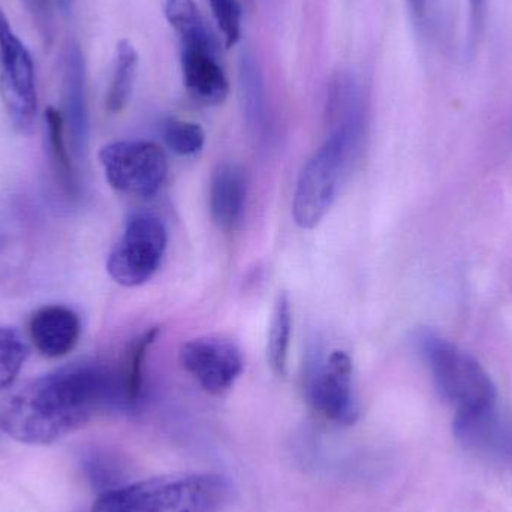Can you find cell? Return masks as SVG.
Instances as JSON below:
<instances>
[{"label": "cell", "instance_id": "44dd1931", "mask_svg": "<svg viewBox=\"0 0 512 512\" xmlns=\"http://www.w3.org/2000/svg\"><path fill=\"white\" fill-rule=\"evenodd\" d=\"M159 328L153 327L144 331L138 339L134 340L128 354H126L125 361H123L122 372L125 375L126 384H128L129 391L132 397L141 403L143 399V367L144 360H146L147 351L150 346L158 339Z\"/></svg>", "mask_w": 512, "mask_h": 512}, {"label": "cell", "instance_id": "7402d4cb", "mask_svg": "<svg viewBox=\"0 0 512 512\" xmlns=\"http://www.w3.org/2000/svg\"><path fill=\"white\" fill-rule=\"evenodd\" d=\"M27 357V346L17 330L0 327V391L17 378Z\"/></svg>", "mask_w": 512, "mask_h": 512}, {"label": "cell", "instance_id": "52a82bcc", "mask_svg": "<svg viewBox=\"0 0 512 512\" xmlns=\"http://www.w3.org/2000/svg\"><path fill=\"white\" fill-rule=\"evenodd\" d=\"M167 245V230L158 218L134 216L108 255V274L114 282L126 288L143 285L155 276Z\"/></svg>", "mask_w": 512, "mask_h": 512}, {"label": "cell", "instance_id": "6da1fadb", "mask_svg": "<svg viewBox=\"0 0 512 512\" xmlns=\"http://www.w3.org/2000/svg\"><path fill=\"white\" fill-rule=\"evenodd\" d=\"M140 406L122 367L86 360L27 382L0 405V429L27 445H50L105 412Z\"/></svg>", "mask_w": 512, "mask_h": 512}, {"label": "cell", "instance_id": "4fadbf2b", "mask_svg": "<svg viewBox=\"0 0 512 512\" xmlns=\"http://www.w3.org/2000/svg\"><path fill=\"white\" fill-rule=\"evenodd\" d=\"M29 333L33 345L44 357H65L80 339V318L74 310L60 304L41 307L30 318Z\"/></svg>", "mask_w": 512, "mask_h": 512}, {"label": "cell", "instance_id": "ac0fdd59", "mask_svg": "<svg viewBox=\"0 0 512 512\" xmlns=\"http://www.w3.org/2000/svg\"><path fill=\"white\" fill-rule=\"evenodd\" d=\"M138 57L137 48L129 39H122L116 48V63L107 93V110L111 114L125 110L134 92L135 78H137Z\"/></svg>", "mask_w": 512, "mask_h": 512}, {"label": "cell", "instance_id": "9a60e30c", "mask_svg": "<svg viewBox=\"0 0 512 512\" xmlns=\"http://www.w3.org/2000/svg\"><path fill=\"white\" fill-rule=\"evenodd\" d=\"M164 14L182 47L219 50V42L195 0H165Z\"/></svg>", "mask_w": 512, "mask_h": 512}, {"label": "cell", "instance_id": "83f0119b", "mask_svg": "<svg viewBox=\"0 0 512 512\" xmlns=\"http://www.w3.org/2000/svg\"><path fill=\"white\" fill-rule=\"evenodd\" d=\"M3 248V237L2 234H0V251H2Z\"/></svg>", "mask_w": 512, "mask_h": 512}, {"label": "cell", "instance_id": "5bb4252c", "mask_svg": "<svg viewBox=\"0 0 512 512\" xmlns=\"http://www.w3.org/2000/svg\"><path fill=\"white\" fill-rule=\"evenodd\" d=\"M246 180L243 171L233 164L216 168L210 182V213L213 221L225 231L234 230L245 213Z\"/></svg>", "mask_w": 512, "mask_h": 512}, {"label": "cell", "instance_id": "9c48e42d", "mask_svg": "<svg viewBox=\"0 0 512 512\" xmlns=\"http://www.w3.org/2000/svg\"><path fill=\"white\" fill-rule=\"evenodd\" d=\"M183 369L213 396L227 393L242 376L245 358L236 343L222 337H197L180 348Z\"/></svg>", "mask_w": 512, "mask_h": 512}, {"label": "cell", "instance_id": "e0dca14e", "mask_svg": "<svg viewBox=\"0 0 512 512\" xmlns=\"http://www.w3.org/2000/svg\"><path fill=\"white\" fill-rule=\"evenodd\" d=\"M45 131H47L48 155H50L57 183H59L62 191L68 195V198L74 200L80 194V185H78L74 164L69 158L62 111L56 110L54 107H48L45 110Z\"/></svg>", "mask_w": 512, "mask_h": 512}, {"label": "cell", "instance_id": "3957f363", "mask_svg": "<svg viewBox=\"0 0 512 512\" xmlns=\"http://www.w3.org/2000/svg\"><path fill=\"white\" fill-rule=\"evenodd\" d=\"M364 123H339L306 162L295 186L292 216L303 230L321 224L336 201L340 186L357 156Z\"/></svg>", "mask_w": 512, "mask_h": 512}, {"label": "cell", "instance_id": "d6986e66", "mask_svg": "<svg viewBox=\"0 0 512 512\" xmlns=\"http://www.w3.org/2000/svg\"><path fill=\"white\" fill-rule=\"evenodd\" d=\"M292 334V306L288 294L277 295L271 316L270 336H268L267 354L270 366L277 375L283 376L288 369L289 346Z\"/></svg>", "mask_w": 512, "mask_h": 512}, {"label": "cell", "instance_id": "4316f807", "mask_svg": "<svg viewBox=\"0 0 512 512\" xmlns=\"http://www.w3.org/2000/svg\"><path fill=\"white\" fill-rule=\"evenodd\" d=\"M487 2L489 0H469V21H471V42H477L478 36L483 32L486 20Z\"/></svg>", "mask_w": 512, "mask_h": 512}, {"label": "cell", "instance_id": "ffe728a7", "mask_svg": "<svg viewBox=\"0 0 512 512\" xmlns=\"http://www.w3.org/2000/svg\"><path fill=\"white\" fill-rule=\"evenodd\" d=\"M165 144L171 152L183 158H194L206 144V134L198 123L170 117L162 126Z\"/></svg>", "mask_w": 512, "mask_h": 512}, {"label": "cell", "instance_id": "30bf717a", "mask_svg": "<svg viewBox=\"0 0 512 512\" xmlns=\"http://www.w3.org/2000/svg\"><path fill=\"white\" fill-rule=\"evenodd\" d=\"M454 435L472 453L493 462L512 465V417L490 405L478 411L456 414Z\"/></svg>", "mask_w": 512, "mask_h": 512}, {"label": "cell", "instance_id": "8fae6325", "mask_svg": "<svg viewBox=\"0 0 512 512\" xmlns=\"http://www.w3.org/2000/svg\"><path fill=\"white\" fill-rule=\"evenodd\" d=\"M63 122L72 152L84 159L89 150L90 117L87 104L86 60L80 45H68L63 63Z\"/></svg>", "mask_w": 512, "mask_h": 512}, {"label": "cell", "instance_id": "ba28073f", "mask_svg": "<svg viewBox=\"0 0 512 512\" xmlns=\"http://www.w3.org/2000/svg\"><path fill=\"white\" fill-rule=\"evenodd\" d=\"M307 402L316 412L337 424H352L358 418V403L352 384V361L343 351H333L310 367L304 381Z\"/></svg>", "mask_w": 512, "mask_h": 512}, {"label": "cell", "instance_id": "8992f818", "mask_svg": "<svg viewBox=\"0 0 512 512\" xmlns=\"http://www.w3.org/2000/svg\"><path fill=\"white\" fill-rule=\"evenodd\" d=\"M0 95L12 125L29 135L38 111L35 65L26 45L15 35L0 9Z\"/></svg>", "mask_w": 512, "mask_h": 512}, {"label": "cell", "instance_id": "7c38bea8", "mask_svg": "<svg viewBox=\"0 0 512 512\" xmlns=\"http://www.w3.org/2000/svg\"><path fill=\"white\" fill-rule=\"evenodd\" d=\"M180 66L186 92L194 101L206 107L224 104L230 83L219 62V50L182 47Z\"/></svg>", "mask_w": 512, "mask_h": 512}, {"label": "cell", "instance_id": "7a4b0ae2", "mask_svg": "<svg viewBox=\"0 0 512 512\" xmlns=\"http://www.w3.org/2000/svg\"><path fill=\"white\" fill-rule=\"evenodd\" d=\"M231 495L222 475H164L107 490L90 512H221Z\"/></svg>", "mask_w": 512, "mask_h": 512}, {"label": "cell", "instance_id": "2e32d148", "mask_svg": "<svg viewBox=\"0 0 512 512\" xmlns=\"http://www.w3.org/2000/svg\"><path fill=\"white\" fill-rule=\"evenodd\" d=\"M240 87L246 122L256 137L264 140L270 128L264 77L254 54L245 53L240 60Z\"/></svg>", "mask_w": 512, "mask_h": 512}, {"label": "cell", "instance_id": "484cf974", "mask_svg": "<svg viewBox=\"0 0 512 512\" xmlns=\"http://www.w3.org/2000/svg\"><path fill=\"white\" fill-rule=\"evenodd\" d=\"M409 9L420 26H430L438 14L441 0H408Z\"/></svg>", "mask_w": 512, "mask_h": 512}, {"label": "cell", "instance_id": "277c9868", "mask_svg": "<svg viewBox=\"0 0 512 512\" xmlns=\"http://www.w3.org/2000/svg\"><path fill=\"white\" fill-rule=\"evenodd\" d=\"M418 346L439 394L456 409V414L495 405L496 387L492 378L468 352L432 331H423L418 336Z\"/></svg>", "mask_w": 512, "mask_h": 512}, {"label": "cell", "instance_id": "5b68a950", "mask_svg": "<svg viewBox=\"0 0 512 512\" xmlns=\"http://www.w3.org/2000/svg\"><path fill=\"white\" fill-rule=\"evenodd\" d=\"M99 162L111 188L132 197H153L167 179V156L152 141H114L102 147Z\"/></svg>", "mask_w": 512, "mask_h": 512}, {"label": "cell", "instance_id": "cb8c5ba5", "mask_svg": "<svg viewBox=\"0 0 512 512\" xmlns=\"http://www.w3.org/2000/svg\"><path fill=\"white\" fill-rule=\"evenodd\" d=\"M36 26L45 45H51L56 29V15L68 17L72 12L74 0H29Z\"/></svg>", "mask_w": 512, "mask_h": 512}, {"label": "cell", "instance_id": "d4e9b609", "mask_svg": "<svg viewBox=\"0 0 512 512\" xmlns=\"http://www.w3.org/2000/svg\"><path fill=\"white\" fill-rule=\"evenodd\" d=\"M84 469H86L87 477L95 486L101 487L104 492L117 487V481L120 477V466L101 451H92L84 457ZM102 492V493H104Z\"/></svg>", "mask_w": 512, "mask_h": 512}, {"label": "cell", "instance_id": "603a6c76", "mask_svg": "<svg viewBox=\"0 0 512 512\" xmlns=\"http://www.w3.org/2000/svg\"><path fill=\"white\" fill-rule=\"evenodd\" d=\"M213 17L224 36L225 47L231 48L242 38V6L239 0H209Z\"/></svg>", "mask_w": 512, "mask_h": 512}]
</instances>
